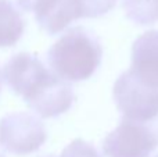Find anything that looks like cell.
Listing matches in <instances>:
<instances>
[{"instance_id":"7a4b0ae2","label":"cell","mask_w":158,"mask_h":157,"mask_svg":"<svg viewBox=\"0 0 158 157\" xmlns=\"http://www.w3.org/2000/svg\"><path fill=\"white\" fill-rule=\"evenodd\" d=\"M103 49L98 39L83 27L67 31L47 52L53 74L65 82L89 79L101 63Z\"/></svg>"},{"instance_id":"7c38bea8","label":"cell","mask_w":158,"mask_h":157,"mask_svg":"<svg viewBox=\"0 0 158 157\" xmlns=\"http://www.w3.org/2000/svg\"><path fill=\"white\" fill-rule=\"evenodd\" d=\"M43 0H17L18 6L25 11H35Z\"/></svg>"},{"instance_id":"8992f818","label":"cell","mask_w":158,"mask_h":157,"mask_svg":"<svg viewBox=\"0 0 158 157\" xmlns=\"http://www.w3.org/2000/svg\"><path fill=\"white\" fill-rule=\"evenodd\" d=\"M131 71L146 85L158 89V31H147L135 40Z\"/></svg>"},{"instance_id":"2e32d148","label":"cell","mask_w":158,"mask_h":157,"mask_svg":"<svg viewBox=\"0 0 158 157\" xmlns=\"http://www.w3.org/2000/svg\"><path fill=\"white\" fill-rule=\"evenodd\" d=\"M157 157H158V156H157Z\"/></svg>"},{"instance_id":"5b68a950","label":"cell","mask_w":158,"mask_h":157,"mask_svg":"<svg viewBox=\"0 0 158 157\" xmlns=\"http://www.w3.org/2000/svg\"><path fill=\"white\" fill-rule=\"evenodd\" d=\"M46 138L43 122L31 113H10L0 120V147L7 153L31 155L40 149Z\"/></svg>"},{"instance_id":"6da1fadb","label":"cell","mask_w":158,"mask_h":157,"mask_svg":"<svg viewBox=\"0 0 158 157\" xmlns=\"http://www.w3.org/2000/svg\"><path fill=\"white\" fill-rule=\"evenodd\" d=\"M3 78L7 86L42 118H54L71 108L74 91L44 67L36 56L17 53L6 63Z\"/></svg>"},{"instance_id":"3957f363","label":"cell","mask_w":158,"mask_h":157,"mask_svg":"<svg viewBox=\"0 0 158 157\" xmlns=\"http://www.w3.org/2000/svg\"><path fill=\"white\" fill-rule=\"evenodd\" d=\"M158 146V117L137 122L123 118L107 135L103 152L107 157H150Z\"/></svg>"},{"instance_id":"4fadbf2b","label":"cell","mask_w":158,"mask_h":157,"mask_svg":"<svg viewBox=\"0 0 158 157\" xmlns=\"http://www.w3.org/2000/svg\"><path fill=\"white\" fill-rule=\"evenodd\" d=\"M42 157H54V156H52V155H47V156H42Z\"/></svg>"},{"instance_id":"30bf717a","label":"cell","mask_w":158,"mask_h":157,"mask_svg":"<svg viewBox=\"0 0 158 157\" xmlns=\"http://www.w3.org/2000/svg\"><path fill=\"white\" fill-rule=\"evenodd\" d=\"M82 18H96L115 7L117 0H77Z\"/></svg>"},{"instance_id":"8fae6325","label":"cell","mask_w":158,"mask_h":157,"mask_svg":"<svg viewBox=\"0 0 158 157\" xmlns=\"http://www.w3.org/2000/svg\"><path fill=\"white\" fill-rule=\"evenodd\" d=\"M60 157H101V156L98 155V152L90 143L82 141V139H75L74 142H71L63 150Z\"/></svg>"},{"instance_id":"ba28073f","label":"cell","mask_w":158,"mask_h":157,"mask_svg":"<svg viewBox=\"0 0 158 157\" xmlns=\"http://www.w3.org/2000/svg\"><path fill=\"white\" fill-rule=\"evenodd\" d=\"M25 22L11 0H0V47L14 46L21 39Z\"/></svg>"},{"instance_id":"5bb4252c","label":"cell","mask_w":158,"mask_h":157,"mask_svg":"<svg viewBox=\"0 0 158 157\" xmlns=\"http://www.w3.org/2000/svg\"><path fill=\"white\" fill-rule=\"evenodd\" d=\"M0 89H2V83H0Z\"/></svg>"},{"instance_id":"9a60e30c","label":"cell","mask_w":158,"mask_h":157,"mask_svg":"<svg viewBox=\"0 0 158 157\" xmlns=\"http://www.w3.org/2000/svg\"><path fill=\"white\" fill-rule=\"evenodd\" d=\"M0 157H3V156H2V155H0Z\"/></svg>"},{"instance_id":"277c9868","label":"cell","mask_w":158,"mask_h":157,"mask_svg":"<svg viewBox=\"0 0 158 157\" xmlns=\"http://www.w3.org/2000/svg\"><path fill=\"white\" fill-rule=\"evenodd\" d=\"M112 93L123 118L146 122L158 117V89L146 85L131 70L118 77Z\"/></svg>"},{"instance_id":"9c48e42d","label":"cell","mask_w":158,"mask_h":157,"mask_svg":"<svg viewBox=\"0 0 158 157\" xmlns=\"http://www.w3.org/2000/svg\"><path fill=\"white\" fill-rule=\"evenodd\" d=\"M122 7L129 19L140 25L158 21V0H122Z\"/></svg>"},{"instance_id":"52a82bcc","label":"cell","mask_w":158,"mask_h":157,"mask_svg":"<svg viewBox=\"0 0 158 157\" xmlns=\"http://www.w3.org/2000/svg\"><path fill=\"white\" fill-rule=\"evenodd\" d=\"M39 27L49 35H57L72 21L82 18L77 0H43L35 10Z\"/></svg>"}]
</instances>
